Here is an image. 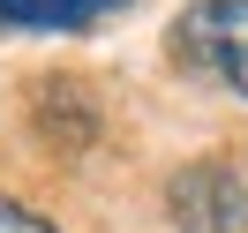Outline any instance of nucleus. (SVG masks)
I'll return each mask as SVG.
<instances>
[{"label":"nucleus","instance_id":"f257e3e1","mask_svg":"<svg viewBox=\"0 0 248 233\" xmlns=\"http://www.w3.org/2000/svg\"><path fill=\"white\" fill-rule=\"evenodd\" d=\"M173 61L226 98H248V0H188L173 16Z\"/></svg>","mask_w":248,"mask_h":233},{"label":"nucleus","instance_id":"20e7f679","mask_svg":"<svg viewBox=\"0 0 248 233\" xmlns=\"http://www.w3.org/2000/svg\"><path fill=\"white\" fill-rule=\"evenodd\" d=\"M53 121V136H61V151H76V143H91V128H98V113L83 106V91L76 83H46V106H38Z\"/></svg>","mask_w":248,"mask_h":233},{"label":"nucleus","instance_id":"39448f33","mask_svg":"<svg viewBox=\"0 0 248 233\" xmlns=\"http://www.w3.org/2000/svg\"><path fill=\"white\" fill-rule=\"evenodd\" d=\"M0 233H61L46 211H31V203H16V196H0Z\"/></svg>","mask_w":248,"mask_h":233},{"label":"nucleus","instance_id":"f03ea898","mask_svg":"<svg viewBox=\"0 0 248 233\" xmlns=\"http://www.w3.org/2000/svg\"><path fill=\"white\" fill-rule=\"evenodd\" d=\"M166 218L181 233H248V166L226 151L188 158L166 181Z\"/></svg>","mask_w":248,"mask_h":233},{"label":"nucleus","instance_id":"7ed1b4c3","mask_svg":"<svg viewBox=\"0 0 248 233\" xmlns=\"http://www.w3.org/2000/svg\"><path fill=\"white\" fill-rule=\"evenodd\" d=\"M128 0H0V31H83Z\"/></svg>","mask_w":248,"mask_h":233}]
</instances>
